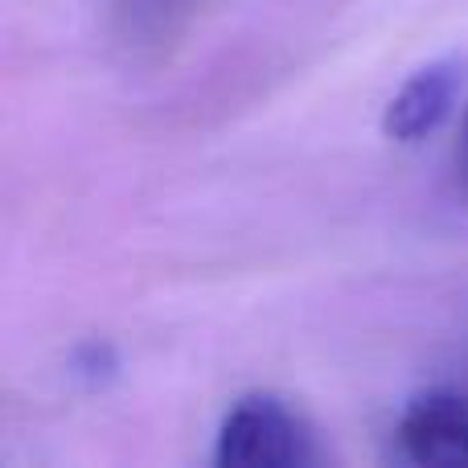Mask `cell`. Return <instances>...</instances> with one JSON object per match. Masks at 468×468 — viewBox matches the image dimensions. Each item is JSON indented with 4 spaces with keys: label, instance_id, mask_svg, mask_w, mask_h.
Masks as SVG:
<instances>
[{
    "label": "cell",
    "instance_id": "cell-1",
    "mask_svg": "<svg viewBox=\"0 0 468 468\" xmlns=\"http://www.w3.org/2000/svg\"><path fill=\"white\" fill-rule=\"evenodd\" d=\"M214 461L222 468H296L316 461L304 415L275 395H247L218 428Z\"/></svg>",
    "mask_w": 468,
    "mask_h": 468
},
{
    "label": "cell",
    "instance_id": "cell-2",
    "mask_svg": "<svg viewBox=\"0 0 468 468\" xmlns=\"http://www.w3.org/2000/svg\"><path fill=\"white\" fill-rule=\"evenodd\" d=\"M395 440L415 464H468V390H428L399 415Z\"/></svg>",
    "mask_w": 468,
    "mask_h": 468
},
{
    "label": "cell",
    "instance_id": "cell-3",
    "mask_svg": "<svg viewBox=\"0 0 468 468\" xmlns=\"http://www.w3.org/2000/svg\"><path fill=\"white\" fill-rule=\"evenodd\" d=\"M461 95V66L456 62H431L415 70L395 99L382 112V136L395 144H420L423 136L440 128Z\"/></svg>",
    "mask_w": 468,
    "mask_h": 468
},
{
    "label": "cell",
    "instance_id": "cell-4",
    "mask_svg": "<svg viewBox=\"0 0 468 468\" xmlns=\"http://www.w3.org/2000/svg\"><path fill=\"white\" fill-rule=\"evenodd\" d=\"M115 349L103 346V341H90V346H79L74 349V374H79L82 382H90V387H99L103 378H112L115 374Z\"/></svg>",
    "mask_w": 468,
    "mask_h": 468
},
{
    "label": "cell",
    "instance_id": "cell-5",
    "mask_svg": "<svg viewBox=\"0 0 468 468\" xmlns=\"http://www.w3.org/2000/svg\"><path fill=\"white\" fill-rule=\"evenodd\" d=\"M456 181H461L464 197H468V112L461 123V144H456Z\"/></svg>",
    "mask_w": 468,
    "mask_h": 468
}]
</instances>
